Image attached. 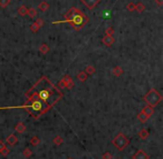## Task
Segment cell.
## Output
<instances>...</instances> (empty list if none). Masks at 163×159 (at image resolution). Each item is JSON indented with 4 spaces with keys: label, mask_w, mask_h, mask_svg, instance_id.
I'll return each instance as SVG.
<instances>
[{
    "label": "cell",
    "mask_w": 163,
    "mask_h": 159,
    "mask_svg": "<svg viewBox=\"0 0 163 159\" xmlns=\"http://www.w3.org/2000/svg\"><path fill=\"white\" fill-rule=\"evenodd\" d=\"M103 159H112V154L108 151H105L103 154Z\"/></svg>",
    "instance_id": "4dcf8cb0"
},
{
    "label": "cell",
    "mask_w": 163,
    "mask_h": 159,
    "mask_svg": "<svg viewBox=\"0 0 163 159\" xmlns=\"http://www.w3.org/2000/svg\"><path fill=\"white\" fill-rule=\"evenodd\" d=\"M63 81H64V84H65V88L66 89H72L74 86H75V84H74V81H73V79H72V77L69 75H66L63 77V79H61Z\"/></svg>",
    "instance_id": "5b68a950"
},
{
    "label": "cell",
    "mask_w": 163,
    "mask_h": 159,
    "mask_svg": "<svg viewBox=\"0 0 163 159\" xmlns=\"http://www.w3.org/2000/svg\"><path fill=\"white\" fill-rule=\"evenodd\" d=\"M122 74H123V68L122 67L116 66V67L113 68V75L115 76V77H120Z\"/></svg>",
    "instance_id": "2e32d148"
},
{
    "label": "cell",
    "mask_w": 163,
    "mask_h": 159,
    "mask_svg": "<svg viewBox=\"0 0 163 159\" xmlns=\"http://www.w3.org/2000/svg\"><path fill=\"white\" fill-rule=\"evenodd\" d=\"M9 2H10V0H0V8H5V7H7Z\"/></svg>",
    "instance_id": "f1b7e54d"
},
{
    "label": "cell",
    "mask_w": 163,
    "mask_h": 159,
    "mask_svg": "<svg viewBox=\"0 0 163 159\" xmlns=\"http://www.w3.org/2000/svg\"><path fill=\"white\" fill-rule=\"evenodd\" d=\"M156 3H158L160 7H161V6L163 5V0H156Z\"/></svg>",
    "instance_id": "d6a6232c"
},
{
    "label": "cell",
    "mask_w": 163,
    "mask_h": 159,
    "mask_svg": "<svg viewBox=\"0 0 163 159\" xmlns=\"http://www.w3.org/2000/svg\"><path fill=\"white\" fill-rule=\"evenodd\" d=\"M39 29H40V28H39L38 26L36 25V22H33V24L30 25V30H31L33 32H37V31H38Z\"/></svg>",
    "instance_id": "83f0119b"
},
{
    "label": "cell",
    "mask_w": 163,
    "mask_h": 159,
    "mask_svg": "<svg viewBox=\"0 0 163 159\" xmlns=\"http://www.w3.org/2000/svg\"><path fill=\"white\" fill-rule=\"evenodd\" d=\"M105 35H106V36H113V35H114V29H113V27H107L106 30H105Z\"/></svg>",
    "instance_id": "4316f807"
},
{
    "label": "cell",
    "mask_w": 163,
    "mask_h": 159,
    "mask_svg": "<svg viewBox=\"0 0 163 159\" xmlns=\"http://www.w3.org/2000/svg\"><path fill=\"white\" fill-rule=\"evenodd\" d=\"M64 18L65 19L60 20V21H53V25H59V24H64V22H68L75 30H80L88 22L87 16L76 7H72L69 9L67 14H65Z\"/></svg>",
    "instance_id": "6da1fadb"
},
{
    "label": "cell",
    "mask_w": 163,
    "mask_h": 159,
    "mask_svg": "<svg viewBox=\"0 0 163 159\" xmlns=\"http://www.w3.org/2000/svg\"><path fill=\"white\" fill-rule=\"evenodd\" d=\"M35 22H36V25L38 26L39 28H42V27H43V26H44V20H43V19H42V18H37Z\"/></svg>",
    "instance_id": "f546056e"
},
{
    "label": "cell",
    "mask_w": 163,
    "mask_h": 159,
    "mask_svg": "<svg viewBox=\"0 0 163 159\" xmlns=\"http://www.w3.org/2000/svg\"><path fill=\"white\" fill-rule=\"evenodd\" d=\"M138 137L141 138V139H146L147 137H149V130L146 129V128H143V129H141L140 131H138Z\"/></svg>",
    "instance_id": "4fadbf2b"
},
{
    "label": "cell",
    "mask_w": 163,
    "mask_h": 159,
    "mask_svg": "<svg viewBox=\"0 0 163 159\" xmlns=\"http://www.w3.org/2000/svg\"><path fill=\"white\" fill-rule=\"evenodd\" d=\"M53 142L56 145V146H60L63 142H64V140H63V138H61V136H59V135H57V136H55L54 137V139H53Z\"/></svg>",
    "instance_id": "44dd1931"
},
{
    "label": "cell",
    "mask_w": 163,
    "mask_h": 159,
    "mask_svg": "<svg viewBox=\"0 0 163 159\" xmlns=\"http://www.w3.org/2000/svg\"><path fill=\"white\" fill-rule=\"evenodd\" d=\"M37 96H38V98L40 99L42 101H45V102H47L48 99L50 98V96H52V93L49 90H46V89H42L39 92H37Z\"/></svg>",
    "instance_id": "277c9868"
},
{
    "label": "cell",
    "mask_w": 163,
    "mask_h": 159,
    "mask_svg": "<svg viewBox=\"0 0 163 159\" xmlns=\"http://www.w3.org/2000/svg\"><path fill=\"white\" fill-rule=\"evenodd\" d=\"M87 74H86L85 71H79L77 74V79L79 80V81H82V83H84V81H86L87 80Z\"/></svg>",
    "instance_id": "5bb4252c"
},
{
    "label": "cell",
    "mask_w": 163,
    "mask_h": 159,
    "mask_svg": "<svg viewBox=\"0 0 163 159\" xmlns=\"http://www.w3.org/2000/svg\"><path fill=\"white\" fill-rule=\"evenodd\" d=\"M137 119L141 121V122H146V120H147V117H146L145 115L143 114V112H140V114H137Z\"/></svg>",
    "instance_id": "cb8c5ba5"
},
{
    "label": "cell",
    "mask_w": 163,
    "mask_h": 159,
    "mask_svg": "<svg viewBox=\"0 0 163 159\" xmlns=\"http://www.w3.org/2000/svg\"><path fill=\"white\" fill-rule=\"evenodd\" d=\"M48 51H49V47H48V45H46V43H42V45H40V47H39V52H40V53H43V55H46V53H48Z\"/></svg>",
    "instance_id": "e0dca14e"
},
{
    "label": "cell",
    "mask_w": 163,
    "mask_h": 159,
    "mask_svg": "<svg viewBox=\"0 0 163 159\" xmlns=\"http://www.w3.org/2000/svg\"><path fill=\"white\" fill-rule=\"evenodd\" d=\"M126 9L129 10L130 12H133V11H135V5L133 2H130V3H128V6H126Z\"/></svg>",
    "instance_id": "484cf974"
},
{
    "label": "cell",
    "mask_w": 163,
    "mask_h": 159,
    "mask_svg": "<svg viewBox=\"0 0 163 159\" xmlns=\"http://www.w3.org/2000/svg\"><path fill=\"white\" fill-rule=\"evenodd\" d=\"M141 112H143L146 117H147V119H150V118L153 116V114H154V110H153V107H151V106L146 105L145 107H143V109L141 110Z\"/></svg>",
    "instance_id": "ba28073f"
},
{
    "label": "cell",
    "mask_w": 163,
    "mask_h": 159,
    "mask_svg": "<svg viewBox=\"0 0 163 159\" xmlns=\"http://www.w3.org/2000/svg\"><path fill=\"white\" fill-rule=\"evenodd\" d=\"M15 130L19 134H23L26 131V125L24 122H18L17 125L15 126Z\"/></svg>",
    "instance_id": "8fae6325"
},
{
    "label": "cell",
    "mask_w": 163,
    "mask_h": 159,
    "mask_svg": "<svg viewBox=\"0 0 163 159\" xmlns=\"http://www.w3.org/2000/svg\"><path fill=\"white\" fill-rule=\"evenodd\" d=\"M18 15H19V16H21V17L27 16V7L26 6L21 5V6L18 8Z\"/></svg>",
    "instance_id": "9a60e30c"
},
{
    "label": "cell",
    "mask_w": 163,
    "mask_h": 159,
    "mask_svg": "<svg viewBox=\"0 0 163 159\" xmlns=\"http://www.w3.org/2000/svg\"><path fill=\"white\" fill-rule=\"evenodd\" d=\"M144 10H145V6L142 2H137L135 5V11H137L138 14H142Z\"/></svg>",
    "instance_id": "ffe728a7"
},
{
    "label": "cell",
    "mask_w": 163,
    "mask_h": 159,
    "mask_svg": "<svg viewBox=\"0 0 163 159\" xmlns=\"http://www.w3.org/2000/svg\"><path fill=\"white\" fill-rule=\"evenodd\" d=\"M67 159H73V158H67Z\"/></svg>",
    "instance_id": "836d02e7"
},
{
    "label": "cell",
    "mask_w": 163,
    "mask_h": 159,
    "mask_svg": "<svg viewBox=\"0 0 163 159\" xmlns=\"http://www.w3.org/2000/svg\"><path fill=\"white\" fill-rule=\"evenodd\" d=\"M102 42H103L106 47H111L112 45L115 42V39H114L113 36H106L105 35L103 37V39H102Z\"/></svg>",
    "instance_id": "30bf717a"
},
{
    "label": "cell",
    "mask_w": 163,
    "mask_h": 159,
    "mask_svg": "<svg viewBox=\"0 0 163 159\" xmlns=\"http://www.w3.org/2000/svg\"><path fill=\"white\" fill-rule=\"evenodd\" d=\"M27 15L30 18H36V16H37V10L35 8H33V7L27 8Z\"/></svg>",
    "instance_id": "d6986e66"
},
{
    "label": "cell",
    "mask_w": 163,
    "mask_h": 159,
    "mask_svg": "<svg viewBox=\"0 0 163 159\" xmlns=\"http://www.w3.org/2000/svg\"><path fill=\"white\" fill-rule=\"evenodd\" d=\"M5 147H6V143H5L3 141H1V140H0V150H1V149H3Z\"/></svg>",
    "instance_id": "1f68e13d"
},
{
    "label": "cell",
    "mask_w": 163,
    "mask_h": 159,
    "mask_svg": "<svg viewBox=\"0 0 163 159\" xmlns=\"http://www.w3.org/2000/svg\"><path fill=\"white\" fill-rule=\"evenodd\" d=\"M39 143H40V139H39L37 136H33V137L30 138V145H31V146L36 147V146H38Z\"/></svg>",
    "instance_id": "7402d4cb"
},
{
    "label": "cell",
    "mask_w": 163,
    "mask_h": 159,
    "mask_svg": "<svg viewBox=\"0 0 163 159\" xmlns=\"http://www.w3.org/2000/svg\"><path fill=\"white\" fill-rule=\"evenodd\" d=\"M112 142H113V145H114L119 150H124V148L130 143V139L126 138L125 135L123 134V133H120V134H117L113 138Z\"/></svg>",
    "instance_id": "3957f363"
},
{
    "label": "cell",
    "mask_w": 163,
    "mask_h": 159,
    "mask_svg": "<svg viewBox=\"0 0 163 159\" xmlns=\"http://www.w3.org/2000/svg\"><path fill=\"white\" fill-rule=\"evenodd\" d=\"M95 71H96V69H95V67L93 66V65H88V66L86 67V69H85V72L87 74V76L94 75Z\"/></svg>",
    "instance_id": "ac0fdd59"
},
{
    "label": "cell",
    "mask_w": 163,
    "mask_h": 159,
    "mask_svg": "<svg viewBox=\"0 0 163 159\" xmlns=\"http://www.w3.org/2000/svg\"><path fill=\"white\" fill-rule=\"evenodd\" d=\"M38 9L42 11V12H46L48 9H49V5L47 1H42L39 5H38Z\"/></svg>",
    "instance_id": "7c38bea8"
},
{
    "label": "cell",
    "mask_w": 163,
    "mask_h": 159,
    "mask_svg": "<svg viewBox=\"0 0 163 159\" xmlns=\"http://www.w3.org/2000/svg\"><path fill=\"white\" fill-rule=\"evenodd\" d=\"M149 155L146 154L144 150H142V149H138V150L132 156V159H149Z\"/></svg>",
    "instance_id": "52a82bcc"
},
{
    "label": "cell",
    "mask_w": 163,
    "mask_h": 159,
    "mask_svg": "<svg viewBox=\"0 0 163 159\" xmlns=\"http://www.w3.org/2000/svg\"><path fill=\"white\" fill-rule=\"evenodd\" d=\"M23 156H24L25 158H30V157L33 156V151L30 150L29 148H25L24 151H23Z\"/></svg>",
    "instance_id": "603a6c76"
},
{
    "label": "cell",
    "mask_w": 163,
    "mask_h": 159,
    "mask_svg": "<svg viewBox=\"0 0 163 159\" xmlns=\"http://www.w3.org/2000/svg\"><path fill=\"white\" fill-rule=\"evenodd\" d=\"M0 154H1L3 157H7L9 154H10V149L7 148V147H5L3 149H1V150H0Z\"/></svg>",
    "instance_id": "d4e9b609"
},
{
    "label": "cell",
    "mask_w": 163,
    "mask_h": 159,
    "mask_svg": "<svg viewBox=\"0 0 163 159\" xmlns=\"http://www.w3.org/2000/svg\"><path fill=\"white\" fill-rule=\"evenodd\" d=\"M83 3H84V6H86L88 9H94L98 3H100V1L101 0H80Z\"/></svg>",
    "instance_id": "8992f818"
},
{
    "label": "cell",
    "mask_w": 163,
    "mask_h": 159,
    "mask_svg": "<svg viewBox=\"0 0 163 159\" xmlns=\"http://www.w3.org/2000/svg\"><path fill=\"white\" fill-rule=\"evenodd\" d=\"M144 100L146 101V104H147L149 106H151V107H156V106L161 102V100H162V96H161V93L158 91V90L151 89V90L144 96Z\"/></svg>",
    "instance_id": "7a4b0ae2"
},
{
    "label": "cell",
    "mask_w": 163,
    "mask_h": 159,
    "mask_svg": "<svg viewBox=\"0 0 163 159\" xmlns=\"http://www.w3.org/2000/svg\"><path fill=\"white\" fill-rule=\"evenodd\" d=\"M6 142H7V145H8V146H10V147H14V146H16V145H17L18 138L14 134H11V135H9L8 137H7Z\"/></svg>",
    "instance_id": "9c48e42d"
}]
</instances>
